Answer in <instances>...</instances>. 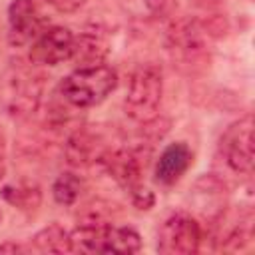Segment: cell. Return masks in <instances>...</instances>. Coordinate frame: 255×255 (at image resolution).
Masks as SVG:
<instances>
[{
    "instance_id": "6da1fadb",
    "label": "cell",
    "mask_w": 255,
    "mask_h": 255,
    "mask_svg": "<svg viewBox=\"0 0 255 255\" xmlns=\"http://www.w3.org/2000/svg\"><path fill=\"white\" fill-rule=\"evenodd\" d=\"M118 86V72L108 64L76 68L60 82V96L74 108H94L102 104Z\"/></svg>"
},
{
    "instance_id": "cb8c5ba5",
    "label": "cell",
    "mask_w": 255,
    "mask_h": 255,
    "mask_svg": "<svg viewBox=\"0 0 255 255\" xmlns=\"http://www.w3.org/2000/svg\"><path fill=\"white\" fill-rule=\"evenodd\" d=\"M0 221H2V209H0Z\"/></svg>"
},
{
    "instance_id": "277c9868",
    "label": "cell",
    "mask_w": 255,
    "mask_h": 255,
    "mask_svg": "<svg viewBox=\"0 0 255 255\" xmlns=\"http://www.w3.org/2000/svg\"><path fill=\"white\" fill-rule=\"evenodd\" d=\"M201 225L189 213L169 215L157 233V251L163 255H191L199 249Z\"/></svg>"
},
{
    "instance_id": "d6986e66",
    "label": "cell",
    "mask_w": 255,
    "mask_h": 255,
    "mask_svg": "<svg viewBox=\"0 0 255 255\" xmlns=\"http://www.w3.org/2000/svg\"><path fill=\"white\" fill-rule=\"evenodd\" d=\"M177 0H143L145 10L153 18H169L177 10Z\"/></svg>"
},
{
    "instance_id": "5bb4252c",
    "label": "cell",
    "mask_w": 255,
    "mask_h": 255,
    "mask_svg": "<svg viewBox=\"0 0 255 255\" xmlns=\"http://www.w3.org/2000/svg\"><path fill=\"white\" fill-rule=\"evenodd\" d=\"M30 247L40 253H72L70 231H66L60 223H50L32 237Z\"/></svg>"
},
{
    "instance_id": "44dd1931",
    "label": "cell",
    "mask_w": 255,
    "mask_h": 255,
    "mask_svg": "<svg viewBox=\"0 0 255 255\" xmlns=\"http://www.w3.org/2000/svg\"><path fill=\"white\" fill-rule=\"evenodd\" d=\"M86 2H88V0H48V4H50L54 10H58L60 14H74V12H78Z\"/></svg>"
},
{
    "instance_id": "5b68a950",
    "label": "cell",
    "mask_w": 255,
    "mask_h": 255,
    "mask_svg": "<svg viewBox=\"0 0 255 255\" xmlns=\"http://www.w3.org/2000/svg\"><path fill=\"white\" fill-rule=\"evenodd\" d=\"M221 153L225 163L239 175L253 173V118L247 114L233 122L221 135Z\"/></svg>"
},
{
    "instance_id": "9a60e30c",
    "label": "cell",
    "mask_w": 255,
    "mask_h": 255,
    "mask_svg": "<svg viewBox=\"0 0 255 255\" xmlns=\"http://www.w3.org/2000/svg\"><path fill=\"white\" fill-rule=\"evenodd\" d=\"M141 249V237L133 227H116L110 225L104 239V253H137Z\"/></svg>"
},
{
    "instance_id": "2e32d148",
    "label": "cell",
    "mask_w": 255,
    "mask_h": 255,
    "mask_svg": "<svg viewBox=\"0 0 255 255\" xmlns=\"http://www.w3.org/2000/svg\"><path fill=\"white\" fill-rule=\"evenodd\" d=\"M0 195L4 197V201H8L10 205L18 207V209H36L42 201V191L36 183L30 181H18V183H10L4 185Z\"/></svg>"
},
{
    "instance_id": "7c38bea8",
    "label": "cell",
    "mask_w": 255,
    "mask_h": 255,
    "mask_svg": "<svg viewBox=\"0 0 255 255\" xmlns=\"http://www.w3.org/2000/svg\"><path fill=\"white\" fill-rule=\"evenodd\" d=\"M225 185L215 175H203L193 187L195 209L209 221H217L225 209Z\"/></svg>"
},
{
    "instance_id": "52a82bcc",
    "label": "cell",
    "mask_w": 255,
    "mask_h": 255,
    "mask_svg": "<svg viewBox=\"0 0 255 255\" xmlns=\"http://www.w3.org/2000/svg\"><path fill=\"white\" fill-rule=\"evenodd\" d=\"M74 50V34L70 28L52 26L42 30L30 48V60L42 66H58L70 60Z\"/></svg>"
},
{
    "instance_id": "e0dca14e",
    "label": "cell",
    "mask_w": 255,
    "mask_h": 255,
    "mask_svg": "<svg viewBox=\"0 0 255 255\" xmlns=\"http://www.w3.org/2000/svg\"><path fill=\"white\" fill-rule=\"evenodd\" d=\"M82 191H84V181L72 171H62L52 183V197L56 203L64 207L74 205L80 199Z\"/></svg>"
},
{
    "instance_id": "ffe728a7",
    "label": "cell",
    "mask_w": 255,
    "mask_h": 255,
    "mask_svg": "<svg viewBox=\"0 0 255 255\" xmlns=\"http://www.w3.org/2000/svg\"><path fill=\"white\" fill-rule=\"evenodd\" d=\"M129 197H131L133 207L139 209V211H147V209H151V207L155 205V195H153V191L147 189V187H143L141 183L129 191Z\"/></svg>"
},
{
    "instance_id": "4fadbf2b",
    "label": "cell",
    "mask_w": 255,
    "mask_h": 255,
    "mask_svg": "<svg viewBox=\"0 0 255 255\" xmlns=\"http://www.w3.org/2000/svg\"><path fill=\"white\" fill-rule=\"evenodd\" d=\"M108 52H110V46L102 34L82 32L80 36H74V50L70 60H74L78 68L98 66V64H104Z\"/></svg>"
},
{
    "instance_id": "30bf717a",
    "label": "cell",
    "mask_w": 255,
    "mask_h": 255,
    "mask_svg": "<svg viewBox=\"0 0 255 255\" xmlns=\"http://www.w3.org/2000/svg\"><path fill=\"white\" fill-rule=\"evenodd\" d=\"M110 147L106 145L104 137L88 128H80L76 129L64 145V153H66V161L72 167H88L94 163H100V159L104 157V153Z\"/></svg>"
},
{
    "instance_id": "7a4b0ae2",
    "label": "cell",
    "mask_w": 255,
    "mask_h": 255,
    "mask_svg": "<svg viewBox=\"0 0 255 255\" xmlns=\"http://www.w3.org/2000/svg\"><path fill=\"white\" fill-rule=\"evenodd\" d=\"M163 98V72L157 64H141L135 68L129 80V88L124 100L126 116L137 124H145L157 118Z\"/></svg>"
},
{
    "instance_id": "8992f818",
    "label": "cell",
    "mask_w": 255,
    "mask_h": 255,
    "mask_svg": "<svg viewBox=\"0 0 255 255\" xmlns=\"http://www.w3.org/2000/svg\"><path fill=\"white\" fill-rule=\"evenodd\" d=\"M100 165L106 173L126 191H131L141 183V171L145 161L141 159V149L133 147H116L108 149L100 159Z\"/></svg>"
},
{
    "instance_id": "9c48e42d",
    "label": "cell",
    "mask_w": 255,
    "mask_h": 255,
    "mask_svg": "<svg viewBox=\"0 0 255 255\" xmlns=\"http://www.w3.org/2000/svg\"><path fill=\"white\" fill-rule=\"evenodd\" d=\"M40 16L32 0H12L8 6V44L28 46L40 34Z\"/></svg>"
},
{
    "instance_id": "d4e9b609",
    "label": "cell",
    "mask_w": 255,
    "mask_h": 255,
    "mask_svg": "<svg viewBox=\"0 0 255 255\" xmlns=\"http://www.w3.org/2000/svg\"><path fill=\"white\" fill-rule=\"evenodd\" d=\"M191 2H199V0H191Z\"/></svg>"
},
{
    "instance_id": "603a6c76",
    "label": "cell",
    "mask_w": 255,
    "mask_h": 255,
    "mask_svg": "<svg viewBox=\"0 0 255 255\" xmlns=\"http://www.w3.org/2000/svg\"><path fill=\"white\" fill-rule=\"evenodd\" d=\"M6 173V143H4V135L0 133V179Z\"/></svg>"
},
{
    "instance_id": "8fae6325",
    "label": "cell",
    "mask_w": 255,
    "mask_h": 255,
    "mask_svg": "<svg viewBox=\"0 0 255 255\" xmlns=\"http://www.w3.org/2000/svg\"><path fill=\"white\" fill-rule=\"evenodd\" d=\"M193 161V153L187 143L175 141L163 147L155 163V181L161 185H173L179 177L189 169Z\"/></svg>"
},
{
    "instance_id": "ac0fdd59",
    "label": "cell",
    "mask_w": 255,
    "mask_h": 255,
    "mask_svg": "<svg viewBox=\"0 0 255 255\" xmlns=\"http://www.w3.org/2000/svg\"><path fill=\"white\" fill-rule=\"evenodd\" d=\"M251 243H253V221L251 217H247L229 231V235L221 243V249L229 253H237V251H245Z\"/></svg>"
},
{
    "instance_id": "ba28073f",
    "label": "cell",
    "mask_w": 255,
    "mask_h": 255,
    "mask_svg": "<svg viewBox=\"0 0 255 255\" xmlns=\"http://www.w3.org/2000/svg\"><path fill=\"white\" fill-rule=\"evenodd\" d=\"M205 30L195 20H181L169 30V50L183 64H197L205 58Z\"/></svg>"
},
{
    "instance_id": "3957f363",
    "label": "cell",
    "mask_w": 255,
    "mask_h": 255,
    "mask_svg": "<svg viewBox=\"0 0 255 255\" xmlns=\"http://www.w3.org/2000/svg\"><path fill=\"white\" fill-rule=\"evenodd\" d=\"M44 94V82L42 76L18 68L8 72L2 86V106L12 118H28L32 116Z\"/></svg>"
},
{
    "instance_id": "7402d4cb",
    "label": "cell",
    "mask_w": 255,
    "mask_h": 255,
    "mask_svg": "<svg viewBox=\"0 0 255 255\" xmlns=\"http://www.w3.org/2000/svg\"><path fill=\"white\" fill-rule=\"evenodd\" d=\"M22 251H26V249L18 243H12V241L0 243V253H22Z\"/></svg>"
}]
</instances>
